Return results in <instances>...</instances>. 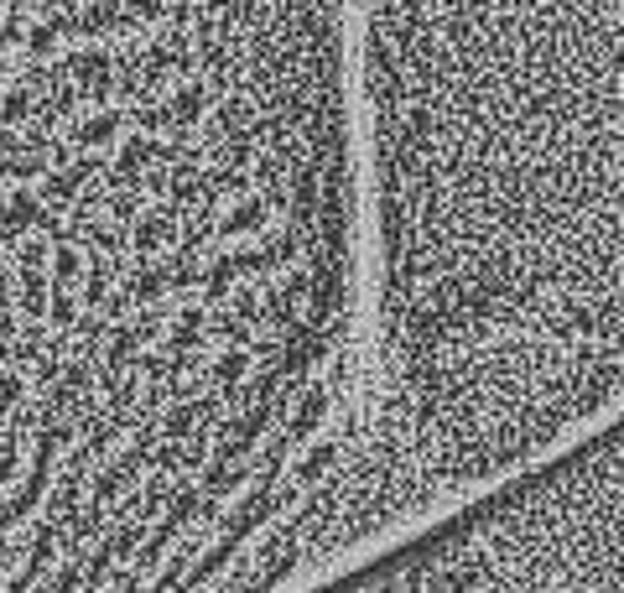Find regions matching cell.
<instances>
[{"instance_id": "obj_1", "label": "cell", "mask_w": 624, "mask_h": 593, "mask_svg": "<svg viewBox=\"0 0 624 593\" xmlns=\"http://www.w3.org/2000/svg\"><path fill=\"white\" fill-rule=\"evenodd\" d=\"M312 593H619V427Z\"/></svg>"}]
</instances>
